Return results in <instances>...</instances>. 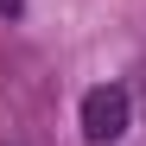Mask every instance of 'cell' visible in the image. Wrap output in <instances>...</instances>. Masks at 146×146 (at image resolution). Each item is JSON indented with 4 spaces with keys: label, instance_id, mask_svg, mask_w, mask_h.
<instances>
[{
    "label": "cell",
    "instance_id": "7a4b0ae2",
    "mask_svg": "<svg viewBox=\"0 0 146 146\" xmlns=\"http://www.w3.org/2000/svg\"><path fill=\"white\" fill-rule=\"evenodd\" d=\"M19 7H26V0H0V13H19Z\"/></svg>",
    "mask_w": 146,
    "mask_h": 146
},
{
    "label": "cell",
    "instance_id": "6da1fadb",
    "mask_svg": "<svg viewBox=\"0 0 146 146\" xmlns=\"http://www.w3.org/2000/svg\"><path fill=\"white\" fill-rule=\"evenodd\" d=\"M127 121H133V102H127L121 83H95L83 95V140L89 146H114L121 133H127Z\"/></svg>",
    "mask_w": 146,
    "mask_h": 146
}]
</instances>
